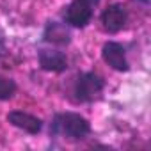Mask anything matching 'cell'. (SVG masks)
Listing matches in <instances>:
<instances>
[{"label":"cell","instance_id":"6da1fadb","mask_svg":"<svg viewBox=\"0 0 151 151\" xmlns=\"http://www.w3.org/2000/svg\"><path fill=\"white\" fill-rule=\"evenodd\" d=\"M89 132H91L89 121L77 112L57 114L52 123V133L62 135L68 139H84L89 135Z\"/></svg>","mask_w":151,"mask_h":151},{"label":"cell","instance_id":"7a4b0ae2","mask_svg":"<svg viewBox=\"0 0 151 151\" xmlns=\"http://www.w3.org/2000/svg\"><path fill=\"white\" fill-rule=\"evenodd\" d=\"M103 80L96 73H80L75 82V94H77L78 101L91 103L100 98L103 91Z\"/></svg>","mask_w":151,"mask_h":151},{"label":"cell","instance_id":"3957f363","mask_svg":"<svg viewBox=\"0 0 151 151\" xmlns=\"http://www.w3.org/2000/svg\"><path fill=\"white\" fill-rule=\"evenodd\" d=\"M96 4L98 0H73L66 9V22L71 27L84 29L91 22Z\"/></svg>","mask_w":151,"mask_h":151},{"label":"cell","instance_id":"277c9868","mask_svg":"<svg viewBox=\"0 0 151 151\" xmlns=\"http://www.w3.org/2000/svg\"><path fill=\"white\" fill-rule=\"evenodd\" d=\"M126 20H128V14H126V9L119 4H112L109 6L103 14H101V25L107 32L110 34H116L119 32L124 25H126Z\"/></svg>","mask_w":151,"mask_h":151},{"label":"cell","instance_id":"5b68a950","mask_svg":"<svg viewBox=\"0 0 151 151\" xmlns=\"http://www.w3.org/2000/svg\"><path fill=\"white\" fill-rule=\"evenodd\" d=\"M101 57L103 60L114 68L116 71H128V60H126V53H124V48L116 43V41H109L103 45V50H101Z\"/></svg>","mask_w":151,"mask_h":151},{"label":"cell","instance_id":"8992f818","mask_svg":"<svg viewBox=\"0 0 151 151\" xmlns=\"http://www.w3.org/2000/svg\"><path fill=\"white\" fill-rule=\"evenodd\" d=\"M7 121L13 126L20 128V130H23V132H27L30 135L39 133L41 128H43V121L39 117H36V116H32L29 112H23V110H13V112H9L7 114Z\"/></svg>","mask_w":151,"mask_h":151},{"label":"cell","instance_id":"52a82bcc","mask_svg":"<svg viewBox=\"0 0 151 151\" xmlns=\"http://www.w3.org/2000/svg\"><path fill=\"white\" fill-rule=\"evenodd\" d=\"M39 66L45 71L60 73L68 68V59L59 50H39Z\"/></svg>","mask_w":151,"mask_h":151},{"label":"cell","instance_id":"ba28073f","mask_svg":"<svg viewBox=\"0 0 151 151\" xmlns=\"http://www.w3.org/2000/svg\"><path fill=\"white\" fill-rule=\"evenodd\" d=\"M43 37L46 43H53V45H68L71 41V34L66 29V25L57 23V22H50L46 25Z\"/></svg>","mask_w":151,"mask_h":151},{"label":"cell","instance_id":"9c48e42d","mask_svg":"<svg viewBox=\"0 0 151 151\" xmlns=\"http://www.w3.org/2000/svg\"><path fill=\"white\" fill-rule=\"evenodd\" d=\"M16 93V84L11 78L0 77V100H11Z\"/></svg>","mask_w":151,"mask_h":151}]
</instances>
